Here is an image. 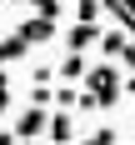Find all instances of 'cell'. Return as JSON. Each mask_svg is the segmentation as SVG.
Wrapping results in <instances>:
<instances>
[{"instance_id":"6da1fadb","label":"cell","mask_w":135,"mask_h":145,"mask_svg":"<svg viewBox=\"0 0 135 145\" xmlns=\"http://www.w3.org/2000/svg\"><path fill=\"white\" fill-rule=\"evenodd\" d=\"M85 90L100 100V110H115V105L125 100V95H120L125 85H120V75L110 70V65H95V70H85Z\"/></svg>"},{"instance_id":"7a4b0ae2","label":"cell","mask_w":135,"mask_h":145,"mask_svg":"<svg viewBox=\"0 0 135 145\" xmlns=\"http://www.w3.org/2000/svg\"><path fill=\"white\" fill-rule=\"evenodd\" d=\"M45 130H50V105L30 100V110H25L20 120H15V135H20V140H40Z\"/></svg>"},{"instance_id":"3957f363","label":"cell","mask_w":135,"mask_h":145,"mask_svg":"<svg viewBox=\"0 0 135 145\" xmlns=\"http://www.w3.org/2000/svg\"><path fill=\"white\" fill-rule=\"evenodd\" d=\"M20 35H25L30 45H45V40H55V15H45V10L25 15V20H20Z\"/></svg>"},{"instance_id":"277c9868","label":"cell","mask_w":135,"mask_h":145,"mask_svg":"<svg viewBox=\"0 0 135 145\" xmlns=\"http://www.w3.org/2000/svg\"><path fill=\"white\" fill-rule=\"evenodd\" d=\"M105 30L95 25V20H75L70 30H65V50H90V45H100Z\"/></svg>"},{"instance_id":"5b68a950","label":"cell","mask_w":135,"mask_h":145,"mask_svg":"<svg viewBox=\"0 0 135 145\" xmlns=\"http://www.w3.org/2000/svg\"><path fill=\"white\" fill-rule=\"evenodd\" d=\"M45 140H55V145L75 140V120H70V110H60V105H55V115H50V130H45Z\"/></svg>"},{"instance_id":"8992f818","label":"cell","mask_w":135,"mask_h":145,"mask_svg":"<svg viewBox=\"0 0 135 145\" xmlns=\"http://www.w3.org/2000/svg\"><path fill=\"white\" fill-rule=\"evenodd\" d=\"M125 45H130V30L120 25V30H105L95 50H100V55H110V60H120V50H125Z\"/></svg>"},{"instance_id":"52a82bcc","label":"cell","mask_w":135,"mask_h":145,"mask_svg":"<svg viewBox=\"0 0 135 145\" xmlns=\"http://www.w3.org/2000/svg\"><path fill=\"white\" fill-rule=\"evenodd\" d=\"M85 70H90V65H85V50H70V55L60 60V80H85Z\"/></svg>"},{"instance_id":"ba28073f","label":"cell","mask_w":135,"mask_h":145,"mask_svg":"<svg viewBox=\"0 0 135 145\" xmlns=\"http://www.w3.org/2000/svg\"><path fill=\"white\" fill-rule=\"evenodd\" d=\"M25 50H30V40L20 35V30H15V35H5V40H0V65H10V60H20Z\"/></svg>"},{"instance_id":"9c48e42d","label":"cell","mask_w":135,"mask_h":145,"mask_svg":"<svg viewBox=\"0 0 135 145\" xmlns=\"http://www.w3.org/2000/svg\"><path fill=\"white\" fill-rule=\"evenodd\" d=\"M105 15H115L120 25L135 35V0H105Z\"/></svg>"},{"instance_id":"30bf717a","label":"cell","mask_w":135,"mask_h":145,"mask_svg":"<svg viewBox=\"0 0 135 145\" xmlns=\"http://www.w3.org/2000/svg\"><path fill=\"white\" fill-rule=\"evenodd\" d=\"M80 95H85V90H75V80H65V85L55 90V105L60 110H80Z\"/></svg>"},{"instance_id":"8fae6325","label":"cell","mask_w":135,"mask_h":145,"mask_svg":"<svg viewBox=\"0 0 135 145\" xmlns=\"http://www.w3.org/2000/svg\"><path fill=\"white\" fill-rule=\"evenodd\" d=\"M105 0H75V20H100Z\"/></svg>"},{"instance_id":"7c38bea8","label":"cell","mask_w":135,"mask_h":145,"mask_svg":"<svg viewBox=\"0 0 135 145\" xmlns=\"http://www.w3.org/2000/svg\"><path fill=\"white\" fill-rule=\"evenodd\" d=\"M85 140H90V145H115V140H120V130H115V125H95Z\"/></svg>"},{"instance_id":"4fadbf2b","label":"cell","mask_w":135,"mask_h":145,"mask_svg":"<svg viewBox=\"0 0 135 145\" xmlns=\"http://www.w3.org/2000/svg\"><path fill=\"white\" fill-rule=\"evenodd\" d=\"M120 65H130V70H135V40L125 45V50H120Z\"/></svg>"},{"instance_id":"5bb4252c","label":"cell","mask_w":135,"mask_h":145,"mask_svg":"<svg viewBox=\"0 0 135 145\" xmlns=\"http://www.w3.org/2000/svg\"><path fill=\"white\" fill-rule=\"evenodd\" d=\"M5 110H10V90H0V115H5Z\"/></svg>"},{"instance_id":"9a60e30c","label":"cell","mask_w":135,"mask_h":145,"mask_svg":"<svg viewBox=\"0 0 135 145\" xmlns=\"http://www.w3.org/2000/svg\"><path fill=\"white\" fill-rule=\"evenodd\" d=\"M30 5H45V0H30Z\"/></svg>"}]
</instances>
